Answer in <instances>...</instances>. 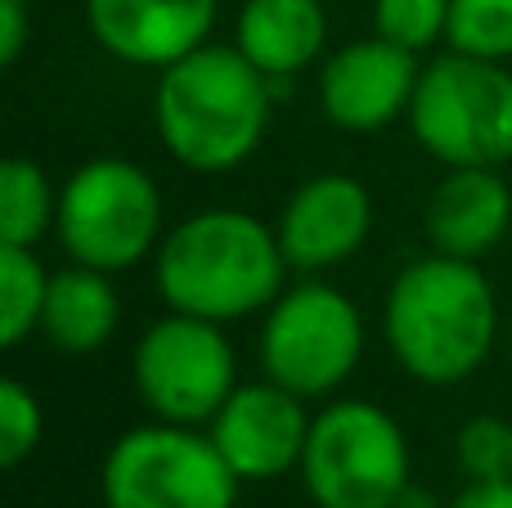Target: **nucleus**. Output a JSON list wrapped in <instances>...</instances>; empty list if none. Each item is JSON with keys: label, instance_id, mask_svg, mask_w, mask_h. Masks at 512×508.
<instances>
[{"label": "nucleus", "instance_id": "obj_3", "mask_svg": "<svg viewBox=\"0 0 512 508\" xmlns=\"http://www.w3.org/2000/svg\"><path fill=\"white\" fill-rule=\"evenodd\" d=\"M382 338L414 383L454 387L490 360L499 338V302L477 261L418 257L391 279L382 302Z\"/></svg>", "mask_w": 512, "mask_h": 508}, {"label": "nucleus", "instance_id": "obj_13", "mask_svg": "<svg viewBox=\"0 0 512 508\" xmlns=\"http://www.w3.org/2000/svg\"><path fill=\"white\" fill-rule=\"evenodd\" d=\"M221 0H86L99 50L131 68H171L212 41Z\"/></svg>", "mask_w": 512, "mask_h": 508}, {"label": "nucleus", "instance_id": "obj_17", "mask_svg": "<svg viewBox=\"0 0 512 508\" xmlns=\"http://www.w3.org/2000/svg\"><path fill=\"white\" fill-rule=\"evenodd\" d=\"M59 221V189L32 158L0 162V243L36 248Z\"/></svg>", "mask_w": 512, "mask_h": 508}, {"label": "nucleus", "instance_id": "obj_1", "mask_svg": "<svg viewBox=\"0 0 512 508\" xmlns=\"http://www.w3.org/2000/svg\"><path fill=\"white\" fill-rule=\"evenodd\" d=\"M274 86L239 45H198L158 72L153 126L180 167L198 176L234 171L261 149L270 126Z\"/></svg>", "mask_w": 512, "mask_h": 508}, {"label": "nucleus", "instance_id": "obj_12", "mask_svg": "<svg viewBox=\"0 0 512 508\" xmlns=\"http://www.w3.org/2000/svg\"><path fill=\"white\" fill-rule=\"evenodd\" d=\"M373 230V198L346 171H319L301 180L292 198L283 203L274 234L292 270L319 275L342 261H351L364 248Z\"/></svg>", "mask_w": 512, "mask_h": 508}, {"label": "nucleus", "instance_id": "obj_2", "mask_svg": "<svg viewBox=\"0 0 512 508\" xmlns=\"http://www.w3.org/2000/svg\"><path fill=\"white\" fill-rule=\"evenodd\" d=\"M288 257L274 225L239 207H207L162 234L153 252V284L167 311L212 324L270 311L288 279Z\"/></svg>", "mask_w": 512, "mask_h": 508}, {"label": "nucleus", "instance_id": "obj_15", "mask_svg": "<svg viewBox=\"0 0 512 508\" xmlns=\"http://www.w3.org/2000/svg\"><path fill=\"white\" fill-rule=\"evenodd\" d=\"M324 41V0H243L234 23V45L279 86L319 63Z\"/></svg>", "mask_w": 512, "mask_h": 508}, {"label": "nucleus", "instance_id": "obj_21", "mask_svg": "<svg viewBox=\"0 0 512 508\" xmlns=\"http://www.w3.org/2000/svg\"><path fill=\"white\" fill-rule=\"evenodd\" d=\"M454 459H459V473L468 482L512 477V423L495 419V414L468 419L454 432Z\"/></svg>", "mask_w": 512, "mask_h": 508}, {"label": "nucleus", "instance_id": "obj_16", "mask_svg": "<svg viewBox=\"0 0 512 508\" xmlns=\"http://www.w3.org/2000/svg\"><path fill=\"white\" fill-rule=\"evenodd\" d=\"M117 320H122V302H117V288L108 270L72 261V266L50 275V293H45V311H41V338L54 351L90 356V351H99L117 333Z\"/></svg>", "mask_w": 512, "mask_h": 508}, {"label": "nucleus", "instance_id": "obj_7", "mask_svg": "<svg viewBox=\"0 0 512 508\" xmlns=\"http://www.w3.org/2000/svg\"><path fill=\"white\" fill-rule=\"evenodd\" d=\"M239 473L203 428L140 423L108 446L99 491L108 508H234Z\"/></svg>", "mask_w": 512, "mask_h": 508}, {"label": "nucleus", "instance_id": "obj_11", "mask_svg": "<svg viewBox=\"0 0 512 508\" xmlns=\"http://www.w3.org/2000/svg\"><path fill=\"white\" fill-rule=\"evenodd\" d=\"M207 437L225 455V464L239 473V482H274V477L301 468L310 437V414L297 392L279 387L274 378L239 383L230 401L221 405Z\"/></svg>", "mask_w": 512, "mask_h": 508}, {"label": "nucleus", "instance_id": "obj_20", "mask_svg": "<svg viewBox=\"0 0 512 508\" xmlns=\"http://www.w3.org/2000/svg\"><path fill=\"white\" fill-rule=\"evenodd\" d=\"M445 27H450V0H373V36L418 59L445 41Z\"/></svg>", "mask_w": 512, "mask_h": 508}, {"label": "nucleus", "instance_id": "obj_23", "mask_svg": "<svg viewBox=\"0 0 512 508\" xmlns=\"http://www.w3.org/2000/svg\"><path fill=\"white\" fill-rule=\"evenodd\" d=\"M32 36V5L27 0H0V63L14 68Z\"/></svg>", "mask_w": 512, "mask_h": 508}, {"label": "nucleus", "instance_id": "obj_25", "mask_svg": "<svg viewBox=\"0 0 512 508\" xmlns=\"http://www.w3.org/2000/svg\"><path fill=\"white\" fill-rule=\"evenodd\" d=\"M396 508H441V504H436L427 491H418V486H409V491L396 500Z\"/></svg>", "mask_w": 512, "mask_h": 508}, {"label": "nucleus", "instance_id": "obj_18", "mask_svg": "<svg viewBox=\"0 0 512 508\" xmlns=\"http://www.w3.org/2000/svg\"><path fill=\"white\" fill-rule=\"evenodd\" d=\"M50 270L36 261V248H9L0 243V342L23 347L32 333H41Z\"/></svg>", "mask_w": 512, "mask_h": 508}, {"label": "nucleus", "instance_id": "obj_19", "mask_svg": "<svg viewBox=\"0 0 512 508\" xmlns=\"http://www.w3.org/2000/svg\"><path fill=\"white\" fill-rule=\"evenodd\" d=\"M445 50L468 59H512V0H450Z\"/></svg>", "mask_w": 512, "mask_h": 508}, {"label": "nucleus", "instance_id": "obj_8", "mask_svg": "<svg viewBox=\"0 0 512 508\" xmlns=\"http://www.w3.org/2000/svg\"><path fill=\"white\" fill-rule=\"evenodd\" d=\"M364 351L360 306L324 279H306L279 293L261 324V374L301 401L328 396L355 374Z\"/></svg>", "mask_w": 512, "mask_h": 508}, {"label": "nucleus", "instance_id": "obj_10", "mask_svg": "<svg viewBox=\"0 0 512 508\" xmlns=\"http://www.w3.org/2000/svg\"><path fill=\"white\" fill-rule=\"evenodd\" d=\"M423 59L382 36L346 41L319 68V104L337 131L373 135L396 117H409Z\"/></svg>", "mask_w": 512, "mask_h": 508}, {"label": "nucleus", "instance_id": "obj_5", "mask_svg": "<svg viewBox=\"0 0 512 508\" xmlns=\"http://www.w3.org/2000/svg\"><path fill=\"white\" fill-rule=\"evenodd\" d=\"M297 473L315 508H396L409 491L405 428L373 401H333L310 419Z\"/></svg>", "mask_w": 512, "mask_h": 508}, {"label": "nucleus", "instance_id": "obj_9", "mask_svg": "<svg viewBox=\"0 0 512 508\" xmlns=\"http://www.w3.org/2000/svg\"><path fill=\"white\" fill-rule=\"evenodd\" d=\"M131 378L153 419L207 428L239 387V360L221 324L167 311L135 342Z\"/></svg>", "mask_w": 512, "mask_h": 508}, {"label": "nucleus", "instance_id": "obj_24", "mask_svg": "<svg viewBox=\"0 0 512 508\" xmlns=\"http://www.w3.org/2000/svg\"><path fill=\"white\" fill-rule=\"evenodd\" d=\"M445 508H512V477H499V482H468Z\"/></svg>", "mask_w": 512, "mask_h": 508}, {"label": "nucleus", "instance_id": "obj_14", "mask_svg": "<svg viewBox=\"0 0 512 508\" xmlns=\"http://www.w3.org/2000/svg\"><path fill=\"white\" fill-rule=\"evenodd\" d=\"M512 225V189L499 167H445L441 185L423 203V234L432 252L481 261L504 243Z\"/></svg>", "mask_w": 512, "mask_h": 508}, {"label": "nucleus", "instance_id": "obj_4", "mask_svg": "<svg viewBox=\"0 0 512 508\" xmlns=\"http://www.w3.org/2000/svg\"><path fill=\"white\" fill-rule=\"evenodd\" d=\"M409 131L441 167H508L512 162V72L508 63L436 54L418 72Z\"/></svg>", "mask_w": 512, "mask_h": 508}, {"label": "nucleus", "instance_id": "obj_26", "mask_svg": "<svg viewBox=\"0 0 512 508\" xmlns=\"http://www.w3.org/2000/svg\"><path fill=\"white\" fill-rule=\"evenodd\" d=\"M508 360H512V320H508Z\"/></svg>", "mask_w": 512, "mask_h": 508}, {"label": "nucleus", "instance_id": "obj_22", "mask_svg": "<svg viewBox=\"0 0 512 508\" xmlns=\"http://www.w3.org/2000/svg\"><path fill=\"white\" fill-rule=\"evenodd\" d=\"M41 432H45V414L36 392L27 383H18V378H5L0 383V464L18 468L41 446Z\"/></svg>", "mask_w": 512, "mask_h": 508}, {"label": "nucleus", "instance_id": "obj_6", "mask_svg": "<svg viewBox=\"0 0 512 508\" xmlns=\"http://www.w3.org/2000/svg\"><path fill=\"white\" fill-rule=\"evenodd\" d=\"M54 234L72 261L122 275L158 252L162 194L149 171L131 158L81 162L59 189Z\"/></svg>", "mask_w": 512, "mask_h": 508}]
</instances>
